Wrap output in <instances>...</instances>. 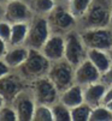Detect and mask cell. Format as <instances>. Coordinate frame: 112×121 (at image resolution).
Wrapping results in <instances>:
<instances>
[{"mask_svg":"<svg viewBox=\"0 0 112 121\" xmlns=\"http://www.w3.org/2000/svg\"><path fill=\"white\" fill-rule=\"evenodd\" d=\"M51 34L52 32L47 22V17L34 14V17L29 22V30H28L24 46L28 47L29 49L40 50Z\"/></svg>","mask_w":112,"mask_h":121,"instance_id":"4","label":"cell"},{"mask_svg":"<svg viewBox=\"0 0 112 121\" xmlns=\"http://www.w3.org/2000/svg\"><path fill=\"white\" fill-rule=\"evenodd\" d=\"M65 47H64V59L68 60L73 67L80 65L87 59L88 48L83 43L78 29L71 30L64 35Z\"/></svg>","mask_w":112,"mask_h":121,"instance_id":"5","label":"cell"},{"mask_svg":"<svg viewBox=\"0 0 112 121\" xmlns=\"http://www.w3.org/2000/svg\"><path fill=\"white\" fill-rule=\"evenodd\" d=\"M29 54V48L24 44L19 46H9V49L4 56V61L11 70H17L27 59Z\"/></svg>","mask_w":112,"mask_h":121,"instance_id":"15","label":"cell"},{"mask_svg":"<svg viewBox=\"0 0 112 121\" xmlns=\"http://www.w3.org/2000/svg\"><path fill=\"white\" fill-rule=\"evenodd\" d=\"M64 47H65L64 35L51 34L40 50L51 62H53L64 59Z\"/></svg>","mask_w":112,"mask_h":121,"instance_id":"13","label":"cell"},{"mask_svg":"<svg viewBox=\"0 0 112 121\" xmlns=\"http://www.w3.org/2000/svg\"><path fill=\"white\" fill-rule=\"evenodd\" d=\"M105 104H106V107H107V108H108V109L112 112V99H111V101H107V102H105Z\"/></svg>","mask_w":112,"mask_h":121,"instance_id":"32","label":"cell"},{"mask_svg":"<svg viewBox=\"0 0 112 121\" xmlns=\"http://www.w3.org/2000/svg\"><path fill=\"white\" fill-rule=\"evenodd\" d=\"M10 104L15 108L18 121H33L36 102L29 85L25 89H23L19 94L16 95V97L11 101Z\"/></svg>","mask_w":112,"mask_h":121,"instance_id":"9","label":"cell"},{"mask_svg":"<svg viewBox=\"0 0 112 121\" xmlns=\"http://www.w3.org/2000/svg\"><path fill=\"white\" fill-rule=\"evenodd\" d=\"M111 99H112V86H110V88L106 89V95H105V101H104V103L107 102V101H111Z\"/></svg>","mask_w":112,"mask_h":121,"instance_id":"30","label":"cell"},{"mask_svg":"<svg viewBox=\"0 0 112 121\" xmlns=\"http://www.w3.org/2000/svg\"><path fill=\"white\" fill-rule=\"evenodd\" d=\"M92 3H93V0H69L65 4H66L68 9L70 10V12L76 17V19L78 21L87 12V10L89 9Z\"/></svg>","mask_w":112,"mask_h":121,"instance_id":"20","label":"cell"},{"mask_svg":"<svg viewBox=\"0 0 112 121\" xmlns=\"http://www.w3.org/2000/svg\"><path fill=\"white\" fill-rule=\"evenodd\" d=\"M29 30V22H19L13 23L11 29V37L9 46H19L24 44Z\"/></svg>","mask_w":112,"mask_h":121,"instance_id":"18","label":"cell"},{"mask_svg":"<svg viewBox=\"0 0 112 121\" xmlns=\"http://www.w3.org/2000/svg\"><path fill=\"white\" fill-rule=\"evenodd\" d=\"M29 88L33 92L36 104L52 106L53 103L59 101V90L47 76L30 82Z\"/></svg>","mask_w":112,"mask_h":121,"instance_id":"8","label":"cell"},{"mask_svg":"<svg viewBox=\"0 0 112 121\" xmlns=\"http://www.w3.org/2000/svg\"><path fill=\"white\" fill-rule=\"evenodd\" d=\"M7 1H10V0H0V4H3V5H4V4H6Z\"/></svg>","mask_w":112,"mask_h":121,"instance_id":"34","label":"cell"},{"mask_svg":"<svg viewBox=\"0 0 112 121\" xmlns=\"http://www.w3.org/2000/svg\"><path fill=\"white\" fill-rule=\"evenodd\" d=\"M0 121H18L17 113L10 103H5L0 108Z\"/></svg>","mask_w":112,"mask_h":121,"instance_id":"25","label":"cell"},{"mask_svg":"<svg viewBox=\"0 0 112 121\" xmlns=\"http://www.w3.org/2000/svg\"><path fill=\"white\" fill-rule=\"evenodd\" d=\"M108 53H110V56H111V59H112V48L108 50Z\"/></svg>","mask_w":112,"mask_h":121,"instance_id":"35","label":"cell"},{"mask_svg":"<svg viewBox=\"0 0 112 121\" xmlns=\"http://www.w3.org/2000/svg\"><path fill=\"white\" fill-rule=\"evenodd\" d=\"M28 85L29 83L16 70H12L10 73L0 78V95L4 97L6 103H11L16 95L25 89Z\"/></svg>","mask_w":112,"mask_h":121,"instance_id":"10","label":"cell"},{"mask_svg":"<svg viewBox=\"0 0 112 121\" xmlns=\"http://www.w3.org/2000/svg\"><path fill=\"white\" fill-rule=\"evenodd\" d=\"M55 1H59V0H55Z\"/></svg>","mask_w":112,"mask_h":121,"instance_id":"38","label":"cell"},{"mask_svg":"<svg viewBox=\"0 0 112 121\" xmlns=\"http://www.w3.org/2000/svg\"><path fill=\"white\" fill-rule=\"evenodd\" d=\"M106 89L107 88L100 80L84 86L83 88V101L87 104H89L92 108L104 104Z\"/></svg>","mask_w":112,"mask_h":121,"instance_id":"14","label":"cell"},{"mask_svg":"<svg viewBox=\"0 0 112 121\" xmlns=\"http://www.w3.org/2000/svg\"><path fill=\"white\" fill-rule=\"evenodd\" d=\"M33 121H54L52 108L47 104H36L34 109Z\"/></svg>","mask_w":112,"mask_h":121,"instance_id":"24","label":"cell"},{"mask_svg":"<svg viewBox=\"0 0 112 121\" xmlns=\"http://www.w3.org/2000/svg\"><path fill=\"white\" fill-rule=\"evenodd\" d=\"M111 25H112V9H111Z\"/></svg>","mask_w":112,"mask_h":121,"instance_id":"37","label":"cell"},{"mask_svg":"<svg viewBox=\"0 0 112 121\" xmlns=\"http://www.w3.org/2000/svg\"><path fill=\"white\" fill-rule=\"evenodd\" d=\"M12 70L7 66V64L4 61V59H0V78L6 76L7 73H10Z\"/></svg>","mask_w":112,"mask_h":121,"instance_id":"28","label":"cell"},{"mask_svg":"<svg viewBox=\"0 0 112 121\" xmlns=\"http://www.w3.org/2000/svg\"><path fill=\"white\" fill-rule=\"evenodd\" d=\"M83 43L88 49H101L108 52L112 48V25L78 30Z\"/></svg>","mask_w":112,"mask_h":121,"instance_id":"7","label":"cell"},{"mask_svg":"<svg viewBox=\"0 0 112 121\" xmlns=\"http://www.w3.org/2000/svg\"><path fill=\"white\" fill-rule=\"evenodd\" d=\"M73 76H75V67L65 59L51 62L47 73V77L52 80V83L59 90V92L65 90L75 83Z\"/></svg>","mask_w":112,"mask_h":121,"instance_id":"6","label":"cell"},{"mask_svg":"<svg viewBox=\"0 0 112 121\" xmlns=\"http://www.w3.org/2000/svg\"><path fill=\"white\" fill-rule=\"evenodd\" d=\"M75 83L82 88L100 80L101 73L88 59L83 60L80 65L75 67Z\"/></svg>","mask_w":112,"mask_h":121,"instance_id":"12","label":"cell"},{"mask_svg":"<svg viewBox=\"0 0 112 121\" xmlns=\"http://www.w3.org/2000/svg\"><path fill=\"white\" fill-rule=\"evenodd\" d=\"M4 17V5L0 4V19H3Z\"/></svg>","mask_w":112,"mask_h":121,"instance_id":"31","label":"cell"},{"mask_svg":"<svg viewBox=\"0 0 112 121\" xmlns=\"http://www.w3.org/2000/svg\"><path fill=\"white\" fill-rule=\"evenodd\" d=\"M89 121H112V112L106 107L105 103L93 107Z\"/></svg>","mask_w":112,"mask_h":121,"instance_id":"23","label":"cell"},{"mask_svg":"<svg viewBox=\"0 0 112 121\" xmlns=\"http://www.w3.org/2000/svg\"><path fill=\"white\" fill-rule=\"evenodd\" d=\"M54 121H71V109L60 101H57L51 106Z\"/></svg>","mask_w":112,"mask_h":121,"instance_id":"21","label":"cell"},{"mask_svg":"<svg viewBox=\"0 0 112 121\" xmlns=\"http://www.w3.org/2000/svg\"><path fill=\"white\" fill-rule=\"evenodd\" d=\"M100 82L106 86V88H110V86H112V66H110L105 72L101 73Z\"/></svg>","mask_w":112,"mask_h":121,"instance_id":"27","label":"cell"},{"mask_svg":"<svg viewBox=\"0 0 112 121\" xmlns=\"http://www.w3.org/2000/svg\"><path fill=\"white\" fill-rule=\"evenodd\" d=\"M59 101L69 107L70 109L83 103V88L81 85L73 83L71 86L59 92Z\"/></svg>","mask_w":112,"mask_h":121,"instance_id":"16","label":"cell"},{"mask_svg":"<svg viewBox=\"0 0 112 121\" xmlns=\"http://www.w3.org/2000/svg\"><path fill=\"white\" fill-rule=\"evenodd\" d=\"M59 1H62V3H68L69 0H59Z\"/></svg>","mask_w":112,"mask_h":121,"instance_id":"36","label":"cell"},{"mask_svg":"<svg viewBox=\"0 0 112 121\" xmlns=\"http://www.w3.org/2000/svg\"><path fill=\"white\" fill-rule=\"evenodd\" d=\"M11 29H12V24L10 22L5 21L4 18L0 19V39H3L7 43L10 42V37H11Z\"/></svg>","mask_w":112,"mask_h":121,"instance_id":"26","label":"cell"},{"mask_svg":"<svg viewBox=\"0 0 112 121\" xmlns=\"http://www.w3.org/2000/svg\"><path fill=\"white\" fill-rule=\"evenodd\" d=\"M112 0H93L87 12L77 21V29H92L111 25Z\"/></svg>","mask_w":112,"mask_h":121,"instance_id":"1","label":"cell"},{"mask_svg":"<svg viewBox=\"0 0 112 121\" xmlns=\"http://www.w3.org/2000/svg\"><path fill=\"white\" fill-rule=\"evenodd\" d=\"M87 59L94 65L100 73L105 72L110 66H112V59L110 53L101 49H88L87 52Z\"/></svg>","mask_w":112,"mask_h":121,"instance_id":"17","label":"cell"},{"mask_svg":"<svg viewBox=\"0 0 112 121\" xmlns=\"http://www.w3.org/2000/svg\"><path fill=\"white\" fill-rule=\"evenodd\" d=\"M30 9L36 16H47L58 1L55 0H28Z\"/></svg>","mask_w":112,"mask_h":121,"instance_id":"19","label":"cell"},{"mask_svg":"<svg viewBox=\"0 0 112 121\" xmlns=\"http://www.w3.org/2000/svg\"><path fill=\"white\" fill-rule=\"evenodd\" d=\"M5 103H6V102H5V99H4V97H3L1 95H0V108H1V107H3L4 104H5Z\"/></svg>","mask_w":112,"mask_h":121,"instance_id":"33","label":"cell"},{"mask_svg":"<svg viewBox=\"0 0 112 121\" xmlns=\"http://www.w3.org/2000/svg\"><path fill=\"white\" fill-rule=\"evenodd\" d=\"M7 49H9V43L3 39H0V59H4Z\"/></svg>","mask_w":112,"mask_h":121,"instance_id":"29","label":"cell"},{"mask_svg":"<svg viewBox=\"0 0 112 121\" xmlns=\"http://www.w3.org/2000/svg\"><path fill=\"white\" fill-rule=\"evenodd\" d=\"M34 13L30 9L28 0H10L4 4L3 18L11 24L19 22H30Z\"/></svg>","mask_w":112,"mask_h":121,"instance_id":"11","label":"cell"},{"mask_svg":"<svg viewBox=\"0 0 112 121\" xmlns=\"http://www.w3.org/2000/svg\"><path fill=\"white\" fill-rule=\"evenodd\" d=\"M51 66V61L41 53L39 49H29V54L25 61L17 68L19 73L28 83L47 76Z\"/></svg>","mask_w":112,"mask_h":121,"instance_id":"2","label":"cell"},{"mask_svg":"<svg viewBox=\"0 0 112 121\" xmlns=\"http://www.w3.org/2000/svg\"><path fill=\"white\" fill-rule=\"evenodd\" d=\"M46 17L52 34L65 35L71 30L77 29L76 17L70 12L65 3L58 1Z\"/></svg>","mask_w":112,"mask_h":121,"instance_id":"3","label":"cell"},{"mask_svg":"<svg viewBox=\"0 0 112 121\" xmlns=\"http://www.w3.org/2000/svg\"><path fill=\"white\" fill-rule=\"evenodd\" d=\"M92 107L86 102L71 108V121H89Z\"/></svg>","mask_w":112,"mask_h":121,"instance_id":"22","label":"cell"}]
</instances>
